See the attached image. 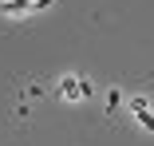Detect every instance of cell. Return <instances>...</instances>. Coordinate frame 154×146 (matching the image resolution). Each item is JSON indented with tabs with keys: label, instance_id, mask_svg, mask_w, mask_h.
<instances>
[{
	"label": "cell",
	"instance_id": "obj_1",
	"mask_svg": "<svg viewBox=\"0 0 154 146\" xmlns=\"http://www.w3.org/2000/svg\"><path fill=\"white\" fill-rule=\"evenodd\" d=\"M59 91H63L67 99H75V95H87V87H83V83H75V79H63V87H59Z\"/></svg>",
	"mask_w": 154,
	"mask_h": 146
}]
</instances>
